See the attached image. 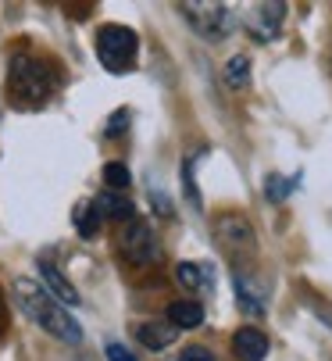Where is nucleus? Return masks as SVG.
I'll use <instances>...</instances> for the list:
<instances>
[{
	"label": "nucleus",
	"instance_id": "11",
	"mask_svg": "<svg viewBox=\"0 0 332 361\" xmlns=\"http://www.w3.org/2000/svg\"><path fill=\"white\" fill-rule=\"evenodd\" d=\"M176 283L183 290H190V297L204 293V290H211V269L200 265V262H179L176 265Z\"/></svg>",
	"mask_w": 332,
	"mask_h": 361
},
{
	"label": "nucleus",
	"instance_id": "17",
	"mask_svg": "<svg viewBox=\"0 0 332 361\" xmlns=\"http://www.w3.org/2000/svg\"><path fill=\"white\" fill-rule=\"evenodd\" d=\"M197 165H200V154H190L186 165H183V190H186L190 204L200 212V208H204V200H200V190H197Z\"/></svg>",
	"mask_w": 332,
	"mask_h": 361
},
{
	"label": "nucleus",
	"instance_id": "14",
	"mask_svg": "<svg viewBox=\"0 0 332 361\" xmlns=\"http://www.w3.org/2000/svg\"><path fill=\"white\" fill-rule=\"evenodd\" d=\"M221 79H226V86H233V90H243L250 82V58L247 54H233L226 61V68H221Z\"/></svg>",
	"mask_w": 332,
	"mask_h": 361
},
{
	"label": "nucleus",
	"instance_id": "22",
	"mask_svg": "<svg viewBox=\"0 0 332 361\" xmlns=\"http://www.w3.org/2000/svg\"><path fill=\"white\" fill-rule=\"evenodd\" d=\"M311 312H314V319H318L325 329H332V304H325V300H314V304H311Z\"/></svg>",
	"mask_w": 332,
	"mask_h": 361
},
{
	"label": "nucleus",
	"instance_id": "3",
	"mask_svg": "<svg viewBox=\"0 0 332 361\" xmlns=\"http://www.w3.org/2000/svg\"><path fill=\"white\" fill-rule=\"evenodd\" d=\"M136 58H140V36H136L129 25L107 22V25L97 29V61H100L111 75L133 72Z\"/></svg>",
	"mask_w": 332,
	"mask_h": 361
},
{
	"label": "nucleus",
	"instance_id": "4",
	"mask_svg": "<svg viewBox=\"0 0 332 361\" xmlns=\"http://www.w3.org/2000/svg\"><path fill=\"white\" fill-rule=\"evenodd\" d=\"M179 11H183L186 25H190L197 36L211 39V43L226 39V36L236 29V15H233V8H229V4H211V0H193V4H179Z\"/></svg>",
	"mask_w": 332,
	"mask_h": 361
},
{
	"label": "nucleus",
	"instance_id": "18",
	"mask_svg": "<svg viewBox=\"0 0 332 361\" xmlns=\"http://www.w3.org/2000/svg\"><path fill=\"white\" fill-rule=\"evenodd\" d=\"M104 186H107L111 193H125V190L133 186L129 169H125L122 161H111V165H104Z\"/></svg>",
	"mask_w": 332,
	"mask_h": 361
},
{
	"label": "nucleus",
	"instance_id": "12",
	"mask_svg": "<svg viewBox=\"0 0 332 361\" xmlns=\"http://www.w3.org/2000/svg\"><path fill=\"white\" fill-rule=\"evenodd\" d=\"M136 336H140L143 347H150V350H164V347H172V343H176L179 329H176L168 319H164V322H143V326L136 329Z\"/></svg>",
	"mask_w": 332,
	"mask_h": 361
},
{
	"label": "nucleus",
	"instance_id": "13",
	"mask_svg": "<svg viewBox=\"0 0 332 361\" xmlns=\"http://www.w3.org/2000/svg\"><path fill=\"white\" fill-rule=\"evenodd\" d=\"M168 319L176 329H197L200 322H204V307H200V300H193V297H186V300H172L168 304Z\"/></svg>",
	"mask_w": 332,
	"mask_h": 361
},
{
	"label": "nucleus",
	"instance_id": "6",
	"mask_svg": "<svg viewBox=\"0 0 332 361\" xmlns=\"http://www.w3.org/2000/svg\"><path fill=\"white\" fill-rule=\"evenodd\" d=\"M214 240L221 243L226 257H233V262H240V254H254L257 250V236H254L250 222L240 219V215H226V219H221L214 226Z\"/></svg>",
	"mask_w": 332,
	"mask_h": 361
},
{
	"label": "nucleus",
	"instance_id": "19",
	"mask_svg": "<svg viewBox=\"0 0 332 361\" xmlns=\"http://www.w3.org/2000/svg\"><path fill=\"white\" fill-rule=\"evenodd\" d=\"M236 297H240V307L250 315H264V300L250 290V283L243 279V272H236Z\"/></svg>",
	"mask_w": 332,
	"mask_h": 361
},
{
	"label": "nucleus",
	"instance_id": "16",
	"mask_svg": "<svg viewBox=\"0 0 332 361\" xmlns=\"http://www.w3.org/2000/svg\"><path fill=\"white\" fill-rule=\"evenodd\" d=\"M300 179H304L300 172H297L293 179H283V176H268V179H264V197H268L271 204H279V200H286V197L297 190V183H300Z\"/></svg>",
	"mask_w": 332,
	"mask_h": 361
},
{
	"label": "nucleus",
	"instance_id": "24",
	"mask_svg": "<svg viewBox=\"0 0 332 361\" xmlns=\"http://www.w3.org/2000/svg\"><path fill=\"white\" fill-rule=\"evenodd\" d=\"M4 322H8V300H4V293H0V329H4Z\"/></svg>",
	"mask_w": 332,
	"mask_h": 361
},
{
	"label": "nucleus",
	"instance_id": "20",
	"mask_svg": "<svg viewBox=\"0 0 332 361\" xmlns=\"http://www.w3.org/2000/svg\"><path fill=\"white\" fill-rule=\"evenodd\" d=\"M125 126H129V111L122 108V111H115V115L107 118V126H104V136H107V140H118V136L125 133Z\"/></svg>",
	"mask_w": 332,
	"mask_h": 361
},
{
	"label": "nucleus",
	"instance_id": "7",
	"mask_svg": "<svg viewBox=\"0 0 332 361\" xmlns=\"http://www.w3.org/2000/svg\"><path fill=\"white\" fill-rule=\"evenodd\" d=\"M286 4L279 0H268V4H254V8H247V18H243V25H247V32L257 39V43H275V36L283 32V22H286Z\"/></svg>",
	"mask_w": 332,
	"mask_h": 361
},
{
	"label": "nucleus",
	"instance_id": "23",
	"mask_svg": "<svg viewBox=\"0 0 332 361\" xmlns=\"http://www.w3.org/2000/svg\"><path fill=\"white\" fill-rule=\"evenodd\" d=\"M179 361H218L207 347H186L183 354H179Z\"/></svg>",
	"mask_w": 332,
	"mask_h": 361
},
{
	"label": "nucleus",
	"instance_id": "10",
	"mask_svg": "<svg viewBox=\"0 0 332 361\" xmlns=\"http://www.w3.org/2000/svg\"><path fill=\"white\" fill-rule=\"evenodd\" d=\"M93 208L100 212V219H118V222H133L136 219V208L125 193H111L104 190L100 197H93Z\"/></svg>",
	"mask_w": 332,
	"mask_h": 361
},
{
	"label": "nucleus",
	"instance_id": "15",
	"mask_svg": "<svg viewBox=\"0 0 332 361\" xmlns=\"http://www.w3.org/2000/svg\"><path fill=\"white\" fill-rule=\"evenodd\" d=\"M100 212L93 208V200H86V204H79V208H75V229H79V236H97V229H100Z\"/></svg>",
	"mask_w": 332,
	"mask_h": 361
},
{
	"label": "nucleus",
	"instance_id": "2",
	"mask_svg": "<svg viewBox=\"0 0 332 361\" xmlns=\"http://www.w3.org/2000/svg\"><path fill=\"white\" fill-rule=\"evenodd\" d=\"M54 90H58V72L50 61L25 54V50L8 61V97L18 108H43Z\"/></svg>",
	"mask_w": 332,
	"mask_h": 361
},
{
	"label": "nucleus",
	"instance_id": "8",
	"mask_svg": "<svg viewBox=\"0 0 332 361\" xmlns=\"http://www.w3.org/2000/svg\"><path fill=\"white\" fill-rule=\"evenodd\" d=\"M39 283L54 293V297H58L65 307H79L82 304V297H79V290L61 276V269L58 265H54V262H39Z\"/></svg>",
	"mask_w": 332,
	"mask_h": 361
},
{
	"label": "nucleus",
	"instance_id": "21",
	"mask_svg": "<svg viewBox=\"0 0 332 361\" xmlns=\"http://www.w3.org/2000/svg\"><path fill=\"white\" fill-rule=\"evenodd\" d=\"M104 354H107V361H140V357H133V350L125 343H115V340L104 347Z\"/></svg>",
	"mask_w": 332,
	"mask_h": 361
},
{
	"label": "nucleus",
	"instance_id": "5",
	"mask_svg": "<svg viewBox=\"0 0 332 361\" xmlns=\"http://www.w3.org/2000/svg\"><path fill=\"white\" fill-rule=\"evenodd\" d=\"M118 243H122L125 262H129V265H136V269H143V265L157 262V240H154V229H150L143 219L125 222V229H122Z\"/></svg>",
	"mask_w": 332,
	"mask_h": 361
},
{
	"label": "nucleus",
	"instance_id": "9",
	"mask_svg": "<svg viewBox=\"0 0 332 361\" xmlns=\"http://www.w3.org/2000/svg\"><path fill=\"white\" fill-rule=\"evenodd\" d=\"M233 354L240 361H264L268 357V336L254 326H243L233 333Z\"/></svg>",
	"mask_w": 332,
	"mask_h": 361
},
{
	"label": "nucleus",
	"instance_id": "1",
	"mask_svg": "<svg viewBox=\"0 0 332 361\" xmlns=\"http://www.w3.org/2000/svg\"><path fill=\"white\" fill-rule=\"evenodd\" d=\"M11 293H15L18 312H22L36 329H43L47 336L61 340V343H72V347L82 343V326L75 322V315H72L68 307H65L58 297H54L39 279L18 276V279L11 283Z\"/></svg>",
	"mask_w": 332,
	"mask_h": 361
}]
</instances>
